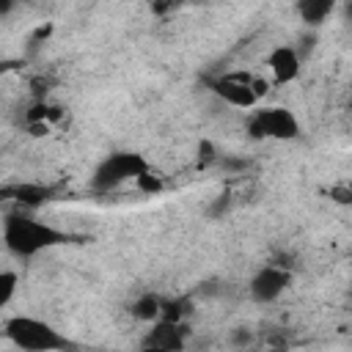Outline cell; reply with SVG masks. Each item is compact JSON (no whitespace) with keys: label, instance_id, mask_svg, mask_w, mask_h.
Instances as JSON below:
<instances>
[{"label":"cell","instance_id":"9a60e30c","mask_svg":"<svg viewBox=\"0 0 352 352\" xmlns=\"http://www.w3.org/2000/svg\"><path fill=\"white\" fill-rule=\"evenodd\" d=\"M138 184H140L146 192H157V190H162V182H160V179H157L151 170H148V173H143V176L138 179Z\"/></svg>","mask_w":352,"mask_h":352},{"label":"cell","instance_id":"ffe728a7","mask_svg":"<svg viewBox=\"0 0 352 352\" xmlns=\"http://www.w3.org/2000/svg\"><path fill=\"white\" fill-rule=\"evenodd\" d=\"M138 352H154V349H148V346H140V349H138Z\"/></svg>","mask_w":352,"mask_h":352},{"label":"cell","instance_id":"9c48e42d","mask_svg":"<svg viewBox=\"0 0 352 352\" xmlns=\"http://www.w3.org/2000/svg\"><path fill=\"white\" fill-rule=\"evenodd\" d=\"M333 11H336V0H300L297 3V16L308 28H319Z\"/></svg>","mask_w":352,"mask_h":352},{"label":"cell","instance_id":"3957f363","mask_svg":"<svg viewBox=\"0 0 352 352\" xmlns=\"http://www.w3.org/2000/svg\"><path fill=\"white\" fill-rule=\"evenodd\" d=\"M148 170H151V165L143 154H138V151H113L94 168L91 187L99 190V192H107V190L121 187L124 182H138Z\"/></svg>","mask_w":352,"mask_h":352},{"label":"cell","instance_id":"d6986e66","mask_svg":"<svg viewBox=\"0 0 352 352\" xmlns=\"http://www.w3.org/2000/svg\"><path fill=\"white\" fill-rule=\"evenodd\" d=\"M234 352H258L256 346H250V349H234Z\"/></svg>","mask_w":352,"mask_h":352},{"label":"cell","instance_id":"5b68a950","mask_svg":"<svg viewBox=\"0 0 352 352\" xmlns=\"http://www.w3.org/2000/svg\"><path fill=\"white\" fill-rule=\"evenodd\" d=\"M206 85H209V91L220 102H226L231 107H242V110L256 107L261 94H267V82H261L258 77L245 74V72H231V74L209 77Z\"/></svg>","mask_w":352,"mask_h":352},{"label":"cell","instance_id":"2e32d148","mask_svg":"<svg viewBox=\"0 0 352 352\" xmlns=\"http://www.w3.org/2000/svg\"><path fill=\"white\" fill-rule=\"evenodd\" d=\"M19 66H22V60H16V58H0V77H6L8 72H14Z\"/></svg>","mask_w":352,"mask_h":352},{"label":"cell","instance_id":"7c38bea8","mask_svg":"<svg viewBox=\"0 0 352 352\" xmlns=\"http://www.w3.org/2000/svg\"><path fill=\"white\" fill-rule=\"evenodd\" d=\"M8 195L14 201H19L22 206H41V204L52 201V190L41 187V184H16L8 190Z\"/></svg>","mask_w":352,"mask_h":352},{"label":"cell","instance_id":"e0dca14e","mask_svg":"<svg viewBox=\"0 0 352 352\" xmlns=\"http://www.w3.org/2000/svg\"><path fill=\"white\" fill-rule=\"evenodd\" d=\"M330 195H333L338 204H349V198H352V192H349L346 187H333V190H330Z\"/></svg>","mask_w":352,"mask_h":352},{"label":"cell","instance_id":"6da1fadb","mask_svg":"<svg viewBox=\"0 0 352 352\" xmlns=\"http://www.w3.org/2000/svg\"><path fill=\"white\" fill-rule=\"evenodd\" d=\"M72 242H77L74 234L60 231L28 212H11L3 220V245L16 258H33L41 250H50L58 245H72Z\"/></svg>","mask_w":352,"mask_h":352},{"label":"cell","instance_id":"277c9868","mask_svg":"<svg viewBox=\"0 0 352 352\" xmlns=\"http://www.w3.org/2000/svg\"><path fill=\"white\" fill-rule=\"evenodd\" d=\"M250 140H294L300 138V121L289 107H256L245 121Z\"/></svg>","mask_w":352,"mask_h":352},{"label":"cell","instance_id":"ac0fdd59","mask_svg":"<svg viewBox=\"0 0 352 352\" xmlns=\"http://www.w3.org/2000/svg\"><path fill=\"white\" fill-rule=\"evenodd\" d=\"M14 8H16V6H14V0H0V19H6Z\"/></svg>","mask_w":352,"mask_h":352},{"label":"cell","instance_id":"ba28073f","mask_svg":"<svg viewBox=\"0 0 352 352\" xmlns=\"http://www.w3.org/2000/svg\"><path fill=\"white\" fill-rule=\"evenodd\" d=\"M267 66L272 72V80L278 85H286V82H294L300 77V69H302V60L300 55L294 52L292 44H278L270 55H267Z\"/></svg>","mask_w":352,"mask_h":352},{"label":"cell","instance_id":"7a4b0ae2","mask_svg":"<svg viewBox=\"0 0 352 352\" xmlns=\"http://www.w3.org/2000/svg\"><path fill=\"white\" fill-rule=\"evenodd\" d=\"M3 336L8 344H14L22 352H80V346L69 336H63L58 327L36 316L19 314V316L6 319Z\"/></svg>","mask_w":352,"mask_h":352},{"label":"cell","instance_id":"5bb4252c","mask_svg":"<svg viewBox=\"0 0 352 352\" xmlns=\"http://www.w3.org/2000/svg\"><path fill=\"white\" fill-rule=\"evenodd\" d=\"M228 344H231V349H250L256 344V333L250 327H234L228 336Z\"/></svg>","mask_w":352,"mask_h":352},{"label":"cell","instance_id":"8992f818","mask_svg":"<svg viewBox=\"0 0 352 352\" xmlns=\"http://www.w3.org/2000/svg\"><path fill=\"white\" fill-rule=\"evenodd\" d=\"M190 341V324L187 322H151L148 333L143 336V346L154 352H184Z\"/></svg>","mask_w":352,"mask_h":352},{"label":"cell","instance_id":"8fae6325","mask_svg":"<svg viewBox=\"0 0 352 352\" xmlns=\"http://www.w3.org/2000/svg\"><path fill=\"white\" fill-rule=\"evenodd\" d=\"M160 308H162V297L160 294H154V292H146V294H140L138 300H132V305H129V314L138 319V322H157L160 319Z\"/></svg>","mask_w":352,"mask_h":352},{"label":"cell","instance_id":"52a82bcc","mask_svg":"<svg viewBox=\"0 0 352 352\" xmlns=\"http://www.w3.org/2000/svg\"><path fill=\"white\" fill-rule=\"evenodd\" d=\"M292 286V272L275 264H264L248 283V292L256 302H275Z\"/></svg>","mask_w":352,"mask_h":352},{"label":"cell","instance_id":"30bf717a","mask_svg":"<svg viewBox=\"0 0 352 352\" xmlns=\"http://www.w3.org/2000/svg\"><path fill=\"white\" fill-rule=\"evenodd\" d=\"M192 297L179 294V297H162V308H160V319L165 322H187L192 316Z\"/></svg>","mask_w":352,"mask_h":352},{"label":"cell","instance_id":"4fadbf2b","mask_svg":"<svg viewBox=\"0 0 352 352\" xmlns=\"http://www.w3.org/2000/svg\"><path fill=\"white\" fill-rule=\"evenodd\" d=\"M16 283H19L16 272H11V270H0V308H6V305L14 300V294H16Z\"/></svg>","mask_w":352,"mask_h":352}]
</instances>
